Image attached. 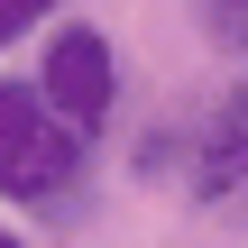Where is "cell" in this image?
Segmentation results:
<instances>
[{
    "label": "cell",
    "mask_w": 248,
    "mask_h": 248,
    "mask_svg": "<svg viewBox=\"0 0 248 248\" xmlns=\"http://www.w3.org/2000/svg\"><path fill=\"white\" fill-rule=\"evenodd\" d=\"M184 166H193V193L202 202H239L248 193V92H230L202 120V138L184 147Z\"/></svg>",
    "instance_id": "3957f363"
},
{
    "label": "cell",
    "mask_w": 248,
    "mask_h": 248,
    "mask_svg": "<svg viewBox=\"0 0 248 248\" xmlns=\"http://www.w3.org/2000/svg\"><path fill=\"white\" fill-rule=\"evenodd\" d=\"M37 92H46V110H55L64 129H83V138H92V129L110 120V92H120L110 37H101V28H64V37L46 46V83H37Z\"/></svg>",
    "instance_id": "7a4b0ae2"
},
{
    "label": "cell",
    "mask_w": 248,
    "mask_h": 248,
    "mask_svg": "<svg viewBox=\"0 0 248 248\" xmlns=\"http://www.w3.org/2000/svg\"><path fill=\"white\" fill-rule=\"evenodd\" d=\"M202 18H212L230 46H248V0H202Z\"/></svg>",
    "instance_id": "277c9868"
},
{
    "label": "cell",
    "mask_w": 248,
    "mask_h": 248,
    "mask_svg": "<svg viewBox=\"0 0 248 248\" xmlns=\"http://www.w3.org/2000/svg\"><path fill=\"white\" fill-rule=\"evenodd\" d=\"M74 166H83V129H64L37 83H0V193L46 202L74 184Z\"/></svg>",
    "instance_id": "6da1fadb"
},
{
    "label": "cell",
    "mask_w": 248,
    "mask_h": 248,
    "mask_svg": "<svg viewBox=\"0 0 248 248\" xmlns=\"http://www.w3.org/2000/svg\"><path fill=\"white\" fill-rule=\"evenodd\" d=\"M0 248H18V239H9V230H0Z\"/></svg>",
    "instance_id": "8992f818"
},
{
    "label": "cell",
    "mask_w": 248,
    "mask_h": 248,
    "mask_svg": "<svg viewBox=\"0 0 248 248\" xmlns=\"http://www.w3.org/2000/svg\"><path fill=\"white\" fill-rule=\"evenodd\" d=\"M46 9H55V0H0V46H9V37H18V28H37V18H46Z\"/></svg>",
    "instance_id": "5b68a950"
}]
</instances>
